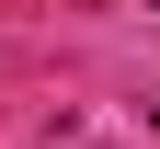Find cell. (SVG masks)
Returning a JSON list of instances; mask_svg holds the SVG:
<instances>
[{"instance_id": "1", "label": "cell", "mask_w": 160, "mask_h": 149, "mask_svg": "<svg viewBox=\"0 0 160 149\" xmlns=\"http://www.w3.org/2000/svg\"><path fill=\"white\" fill-rule=\"evenodd\" d=\"M137 12H149V23H160V0H137Z\"/></svg>"}, {"instance_id": "2", "label": "cell", "mask_w": 160, "mask_h": 149, "mask_svg": "<svg viewBox=\"0 0 160 149\" xmlns=\"http://www.w3.org/2000/svg\"><path fill=\"white\" fill-rule=\"evenodd\" d=\"M149 126H160V92H149Z\"/></svg>"}]
</instances>
